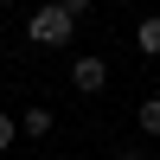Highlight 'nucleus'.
<instances>
[{
    "instance_id": "7ed1b4c3",
    "label": "nucleus",
    "mask_w": 160,
    "mask_h": 160,
    "mask_svg": "<svg viewBox=\"0 0 160 160\" xmlns=\"http://www.w3.org/2000/svg\"><path fill=\"white\" fill-rule=\"evenodd\" d=\"M135 51H141V58H160V13L135 26Z\"/></svg>"
},
{
    "instance_id": "0eeeda50",
    "label": "nucleus",
    "mask_w": 160,
    "mask_h": 160,
    "mask_svg": "<svg viewBox=\"0 0 160 160\" xmlns=\"http://www.w3.org/2000/svg\"><path fill=\"white\" fill-rule=\"evenodd\" d=\"M58 7H64V13H71V19H77V13H83V7H90V0H58Z\"/></svg>"
},
{
    "instance_id": "f257e3e1",
    "label": "nucleus",
    "mask_w": 160,
    "mask_h": 160,
    "mask_svg": "<svg viewBox=\"0 0 160 160\" xmlns=\"http://www.w3.org/2000/svg\"><path fill=\"white\" fill-rule=\"evenodd\" d=\"M26 32H32V45H71V32H77V19L51 0V7H38L32 19H26Z\"/></svg>"
},
{
    "instance_id": "f03ea898",
    "label": "nucleus",
    "mask_w": 160,
    "mask_h": 160,
    "mask_svg": "<svg viewBox=\"0 0 160 160\" xmlns=\"http://www.w3.org/2000/svg\"><path fill=\"white\" fill-rule=\"evenodd\" d=\"M71 83L83 90V96H96V90H109V64L102 58H77L71 64Z\"/></svg>"
},
{
    "instance_id": "20e7f679",
    "label": "nucleus",
    "mask_w": 160,
    "mask_h": 160,
    "mask_svg": "<svg viewBox=\"0 0 160 160\" xmlns=\"http://www.w3.org/2000/svg\"><path fill=\"white\" fill-rule=\"evenodd\" d=\"M135 122H141V135H154V141H160V96L141 102V109H135Z\"/></svg>"
},
{
    "instance_id": "423d86ee",
    "label": "nucleus",
    "mask_w": 160,
    "mask_h": 160,
    "mask_svg": "<svg viewBox=\"0 0 160 160\" xmlns=\"http://www.w3.org/2000/svg\"><path fill=\"white\" fill-rule=\"evenodd\" d=\"M13 141H19V122H13V115H0V154H7Z\"/></svg>"
},
{
    "instance_id": "39448f33",
    "label": "nucleus",
    "mask_w": 160,
    "mask_h": 160,
    "mask_svg": "<svg viewBox=\"0 0 160 160\" xmlns=\"http://www.w3.org/2000/svg\"><path fill=\"white\" fill-rule=\"evenodd\" d=\"M19 135H32V141L51 135V115H45V109H26V115H19Z\"/></svg>"
},
{
    "instance_id": "6e6552de",
    "label": "nucleus",
    "mask_w": 160,
    "mask_h": 160,
    "mask_svg": "<svg viewBox=\"0 0 160 160\" xmlns=\"http://www.w3.org/2000/svg\"><path fill=\"white\" fill-rule=\"evenodd\" d=\"M115 160H148V154H135V148H128V154H115Z\"/></svg>"
}]
</instances>
